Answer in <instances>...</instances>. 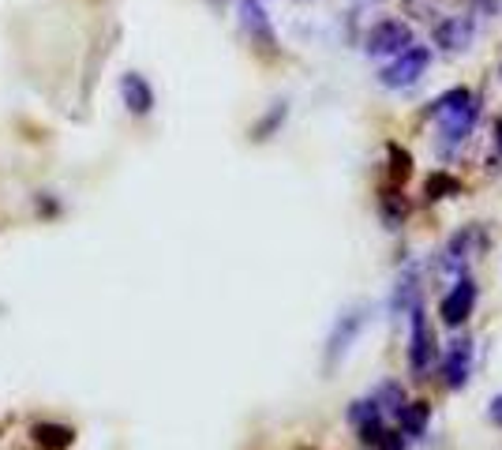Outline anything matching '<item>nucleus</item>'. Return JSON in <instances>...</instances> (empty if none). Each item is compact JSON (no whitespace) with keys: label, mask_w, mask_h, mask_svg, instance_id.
Here are the masks:
<instances>
[{"label":"nucleus","mask_w":502,"mask_h":450,"mask_svg":"<svg viewBox=\"0 0 502 450\" xmlns=\"http://www.w3.org/2000/svg\"><path fill=\"white\" fill-rule=\"evenodd\" d=\"M476 27H472V15H450L442 19L439 27H435V45L450 49V53H458V49H465L472 42Z\"/></svg>","instance_id":"obj_9"},{"label":"nucleus","mask_w":502,"mask_h":450,"mask_svg":"<svg viewBox=\"0 0 502 450\" xmlns=\"http://www.w3.org/2000/svg\"><path fill=\"white\" fill-rule=\"evenodd\" d=\"M476 296H480L476 282L469 278V274H461V278L454 282V289H450L442 296V305H439V315H442L446 327H461V323L472 315V308H476Z\"/></svg>","instance_id":"obj_5"},{"label":"nucleus","mask_w":502,"mask_h":450,"mask_svg":"<svg viewBox=\"0 0 502 450\" xmlns=\"http://www.w3.org/2000/svg\"><path fill=\"white\" fill-rule=\"evenodd\" d=\"M240 19H244V31L251 34V42H263V49H274L278 42H274V31L266 23V12L259 0H240Z\"/></svg>","instance_id":"obj_11"},{"label":"nucleus","mask_w":502,"mask_h":450,"mask_svg":"<svg viewBox=\"0 0 502 450\" xmlns=\"http://www.w3.org/2000/svg\"><path fill=\"white\" fill-rule=\"evenodd\" d=\"M439 192H458V181H450V177H432V181H428V195L439 199Z\"/></svg>","instance_id":"obj_15"},{"label":"nucleus","mask_w":502,"mask_h":450,"mask_svg":"<svg viewBox=\"0 0 502 450\" xmlns=\"http://www.w3.org/2000/svg\"><path fill=\"white\" fill-rule=\"evenodd\" d=\"M409 368L413 375H428L432 361H435V334H432V323H428V312H423L420 305L409 312Z\"/></svg>","instance_id":"obj_4"},{"label":"nucleus","mask_w":502,"mask_h":450,"mask_svg":"<svg viewBox=\"0 0 502 450\" xmlns=\"http://www.w3.org/2000/svg\"><path fill=\"white\" fill-rule=\"evenodd\" d=\"M428 64H432V49H428V45H409L405 53L394 57V61L379 71V83H383L386 90H405V87H413V83L423 80Z\"/></svg>","instance_id":"obj_2"},{"label":"nucleus","mask_w":502,"mask_h":450,"mask_svg":"<svg viewBox=\"0 0 502 450\" xmlns=\"http://www.w3.org/2000/svg\"><path fill=\"white\" fill-rule=\"evenodd\" d=\"M120 98H124V106H128L135 117H146L150 109H154V87H150L139 71H128L120 80Z\"/></svg>","instance_id":"obj_8"},{"label":"nucleus","mask_w":502,"mask_h":450,"mask_svg":"<svg viewBox=\"0 0 502 450\" xmlns=\"http://www.w3.org/2000/svg\"><path fill=\"white\" fill-rule=\"evenodd\" d=\"M495 146H498V155H502V117H498V124H495Z\"/></svg>","instance_id":"obj_17"},{"label":"nucleus","mask_w":502,"mask_h":450,"mask_svg":"<svg viewBox=\"0 0 502 450\" xmlns=\"http://www.w3.org/2000/svg\"><path fill=\"white\" fill-rule=\"evenodd\" d=\"M432 113L439 117V146L442 155H454V150L469 139V132L476 128V117H480V98L472 90L458 87V90H446L439 102L432 106Z\"/></svg>","instance_id":"obj_1"},{"label":"nucleus","mask_w":502,"mask_h":450,"mask_svg":"<svg viewBox=\"0 0 502 450\" xmlns=\"http://www.w3.org/2000/svg\"><path fill=\"white\" fill-rule=\"evenodd\" d=\"M371 402L383 409V417H401V409L409 406L405 390H401L397 383H379V387H375V394H371Z\"/></svg>","instance_id":"obj_13"},{"label":"nucleus","mask_w":502,"mask_h":450,"mask_svg":"<svg viewBox=\"0 0 502 450\" xmlns=\"http://www.w3.org/2000/svg\"><path fill=\"white\" fill-rule=\"evenodd\" d=\"M413 42V27L409 23H401V19H383V23H375V27L367 31L364 38V49L371 57H401Z\"/></svg>","instance_id":"obj_3"},{"label":"nucleus","mask_w":502,"mask_h":450,"mask_svg":"<svg viewBox=\"0 0 502 450\" xmlns=\"http://www.w3.org/2000/svg\"><path fill=\"white\" fill-rule=\"evenodd\" d=\"M469 371H472V342L469 338H458L450 342L446 357H442V380L450 390H458L469 383Z\"/></svg>","instance_id":"obj_6"},{"label":"nucleus","mask_w":502,"mask_h":450,"mask_svg":"<svg viewBox=\"0 0 502 450\" xmlns=\"http://www.w3.org/2000/svg\"><path fill=\"white\" fill-rule=\"evenodd\" d=\"M360 327H364V312H360V308L345 312V315L338 319V327H334V334H330V349H326V364H338V361L345 357V349L353 345V338L360 334Z\"/></svg>","instance_id":"obj_7"},{"label":"nucleus","mask_w":502,"mask_h":450,"mask_svg":"<svg viewBox=\"0 0 502 450\" xmlns=\"http://www.w3.org/2000/svg\"><path fill=\"white\" fill-rule=\"evenodd\" d=\"M488 420L502 428V394H495V398H491V406H488Z\"/></svg>","instance_id":"obj_16"},{"label":"nucleus","mask_w":502,"mask_h":450,"mask_svg":"<svg viewBox=\"0 0 502 450\" xmlns=\"http://www.w3.org/2000/svg\"><path fill=\"white\" fill-rule=\"evenodd\" d=\"M480 230H461L458 237H450V244L442 248V270H465L472 259V248L480 244Z\"/></svg>","instance_id":"obj_10"},{"label":"nucleus","mask_w":502,"mask_h":450,"mask_svg":"<svg viewBox=\"0 0 502 450\" xmlns=\"http://www.w3.org/2000/svg\"><path fill=\"white\" fill-rule=\"evenodd\" d=\"M428 420H432L428 402H409L405 409H401V436H405V439H420L423 432H428Z\"/></svg>","instance_id":"obj_12"},{"label":"nucleus","mask_w":502,"mask_h":450,"mask_svg":"<svg viewBox=\"0 0 502 450\" xmlns=\"http://www.w3.org/2000/svg\"><path fill=\"white\" fill-rule=\"evenodd\" d=\"M34 439H38L42 446H53V450H64V446H71L75 432H71V428H57V424H38V428H34Z\"/></svg>","instance_id":"obj_14"}]
</instances>
